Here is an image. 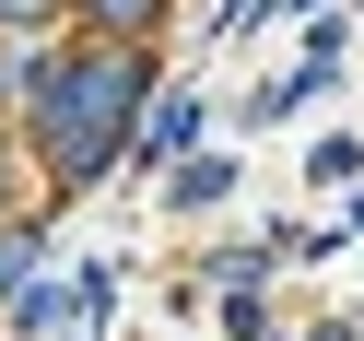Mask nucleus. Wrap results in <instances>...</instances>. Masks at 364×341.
Wrapping results in <instances>:
<instances>
[{"label": "nucleus", "instance_id": "f03ea898", "mask_svg": "<svg viewBox=\"0 0 364 341\" xmlns=\"http://www.w3.org/2000/svg\"><path fill=\"white\" fill-rule=\"evenodd\" d=\"M95 12H106V24H153V0H95Z\"/></svg>", "mask_w": 364, "mask_h": 341}, {"label": "nucleus", "instance_id": "f257e3e1", "mask_svg": "<svg viewBox=\"0 0 364 341\" xmlns=\"http://www.w3.org/2000/svg\"><path fill=\"white\" fill-rule=\"evenodd\" d=\"M129 106H141V59H59V71H36V130L59 142V189H82L118 153Z\"/></svg>", "mask_w": 364, "mask_h": 341}]
</instances>
